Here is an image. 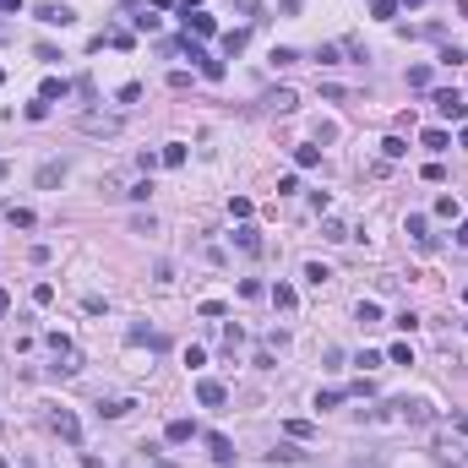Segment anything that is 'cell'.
<instances>
[{
  "label": "cell",
  "mask_w": 468,
  "mask_h": 468,
  "mask_svg": "<svg viewBox=\"0 0 468 468\" xmlns=\"http://www.w3.org/2000/svg\"><path fill=\"white\" fill-rule=\"evenodd\" d=\"M120 126H126L120 115H98V109H87V115L77 120L82 137H120Z\"/></svg>",
  "instance_id": "cell-1"
},
{
  "label": "cell",
  "mask_w": 468,
  "mask_h": 468,
  "mask_svg": "<svg viewBox=\"0 0 468 468\" xmlns=\"http://www.w3.org/2000/svg\"><path fill=\"white\" fill-rule=\"evenodd\" d=\"M261 109L267 115H294L300 109V93L294 87H272V93H261Z\"/></svg>",
  "instance_id": "cell-2"
},
{
  "label": "cell",
  "mask_w": 468,
  "mask_h": 468,
  "mask_svg": "<svg viewBox=\"0 0 468 468\" xmlns=\"http://www.w3.org/2000/svg\"><path fill=\"white\" fill-rule=\"evenodd\" d=\"M430 104H436V115H441V120H463V115H468L463 93H452V87H441V93H436Z\"/></svg>",
  "instance_id": "cell-3"
},
{
  "label": "cell",
  "mask_w": 468,
  "mask_h": 468,
  "mask_svg": "<svg viewBox=\"0 0 468 468\" xmlns=\"http://www.w3.org/2000/svg\"><path fill=\"white\" fill-rule=\"evenodd\" d=\"M49 430H55L60 441H71V447L82 441V425H77V414H71V408H55V414H49Z\"/></svg>",
  "instance_id": "cell-4"
},
{
  "label": "cell",
  "mask_w": 468,
  "mask_h": 468,
  "mask_svg": "<svg viewBox=\"0 0 468 468\" xmlns=\"http://www.w3.org/2000/svg\"><path fill=\"white\" fill-rule=\"evenodd\" d=\"M196 403H202V408H224V403H229V387L213 382V376H202V382H196Z\"/></svg>",
  "instance_id": "cell-5"
},
{
  "label": "cell",
  "mask_w": 468,
  "mask_h": 468,
  "mask_svg": "<svg viewBox=\"0 0 468 468\" xmlns=\"http://www.w3.org/2000/svg\"><path fill=\"white\" fill-rule=\"evenodd\" d=\"M403 229H408V239H414L419 250H436V234H430V218H425V213H408Z\"/></svg>",
  "instance_id": "cell-6"
},
{
  "label": "cell",
  "mask_w": 468,
  "mask_h": 468,
  "mask_svg": "<svg viewBox=\"0 0 468 468\" xmlns=\"http://www.w3.org/2000/svg\"><path fill=\"white\" fill-rule=\"evenodd\" d=\"M392 408H397L408 425H430V403H425V397H397Z\"/></svg>",
  "instance_id": "cell-7"
},
{
  "label": "cell",
  "mask_w": 468,
  "mask_h": 468,
  "mask_svg": "<svg viewBox=\"0 0 468 468\" xmlns=\"http://www.w3.org/2000/svg\"><path fill=\"white\" fill-rule=\"evenodd\" d=\"M38 22H49V27H71V22H77V11H71V5L44 0V5H38Z\"/></svg>",
  "instance_id": "cell-8"
},
{
  "label": "cell",
  "mask_w": 468,
  "mask_h": 468,
  "mask_svg": "<svg viewBox=\"0 0 468 468\" xmlns=\"http://www.w3.org/2000/svg\"><path fill=\"white\" fill-rule=\"evenodd\" d=\"M234 245H239L245 256H261V234L250 229V224H239V229H234Z\"/></svg>",
  "instance_id": "cell-9"
},
{
  "label": "cell",
  "mask_w": 468,
  "mask_h": 468,
  "mask_svg": "<svg viewBox=\"0 0 468 468\" xmlns=\"http://www.w3.org/2000/svg\"><path fill=\"white\" fill-rule=\"evenodd\" d=\"M185 27H191V33H196V38H207V33H213V27H218V22H213V16H207V11H185Z\"/></svg>",
  "instance_id": "cell-10"
},
{
  "label": "cell",
  "mask_w": 468,
  "mask_h": 468,
  "mask_svg": "<svg viewBox=\"0 0 468 468\" xmlns=\"http://www.w3.org/2000/svg\"><path fill=\"white\" fill-rule=\"evenodd\" d=\"M419 142H425L430 153H447V148H452V137H447L441 126H430V131H419Z\"/></svg>",
  "instance_id": "cell-11"
},
{
  "label": "cell",
  "mask_w": 468,
  "mask_h": 468,
  "mask_svg": "<svg viewBox=\"0 0 468 468\" xmlns=\"http://www.w3.org/2000/svg\"><path fill=\"white\" fill-rule=\"evenodd\" d=\"M305 458H311V452H305V447H294V441H289V447H278V452H267V463H305Z\"/></svg>",
  "instance_id": "cell-12"
},
{
  "label": "cell",
  "mask_w": 468,
  "mask_h": 468,
  "mask_svg": "<svg viewBox=\"0 0 468 468\" xmlns=\"http://www.w3.org/2000/svg\"><path fill=\"white\" fill-rule=\"evenodd\" d=\"M66 93H71V82H66V77H49L44 87H38V98H44V104H55V98H66Z\"/></svg>",
  "instance_id": "cell-13"
},
{
  "label": "cell",
  "mask_w": 468,
  "mask_h": 468,
  "mask_svg": "<svg viewBox=\"0 0 468 468\" xmlns=\"http://www.w3.org/2000/svg\"><path fill=\"white\" fill-rule=\"evenodd\" d=\"M207 452H213L218 463H234V447H229V436H218V430L207 436Z\"/></svg>",
  "instance_id": "cell-14"
},
{
  "label": "cell",
  "mask_w": 468,
  "mask_h": 468,
  "mask_svg": "<svg viewBox=\"0 0 468 468\" xmlns=\"http://www.w3.org/2000/svg\"><path fill=\"white\" fill-rule=\"evenodd\" d=\"M60 180H66V163H44V169H38V185H44V191H55Z\"/></svg>",
  "instance_id": "cell-15"
},
{
  "label": "cell",
  "mask_w": 468,
  "mask_h": 468,
  "mask_svg": "<svg viewBox=\"0 0 468 468\" xmlns=\"http://www.w3.org/2000/svg\"><path fill=\"white\" fill-rule=\"evenodd\" d=\"M163 436L180 447V441H191V436H196V425H191V419H169V430H163Z\"/></svg>",
  "instance_id": "cell-16"
},
{
  "label": "cell",
  "mask_w": 468,
  "mask_h": 468,
  "mask_svg": "<svg viewBox=\"0 0 468 468\" xmlns=\"http://www.w3.org/2000/svg\"><path fill=\"white\" fill-rule=\"evenodd\" d=\"M126 338H131V343H148V349H163V332H153V327H131Z\"/></svg>",
  "instance_id": "cell-17"
},
{
  "label": "cell",
  "mask_w": 468,
  "mask_h": 468,
  "mask_svg": "<svg viewBox=\"0 0 468 468\" xmlns=\"http://www.w3.org/2000/svg\"><path fill=\"white\" fill-rule=\"evenodd\" d=\"M272 305H278V311H294V305H300V294H294L289 283H278V289H272Z\"/></svg>",
  "instance_id": "cell-18"
},
{
  "label": "cell",
  "mask_w": 468,
  "mask_h": 468,
  "mask_svg": "<svg viewBox=\"0 0 468 468\" xmlns=\"http://www.w3.org/2000/svg\"><path fill=\"white\" fill-rule=\"evenodd\" d=\"M131 408H137V403H131V397H115V403H104V408H98V414H104V419H126V414H131Z\"/></svg>",
  "instance_id": "cell-19"
},
{
  "label": "cell",
  "mask_w": 468,
  "mask_h": 468,
  "mask_svg": "<svg viewBox=\"0 0 468 468\" xmlns=\"http://www.w3.org/2000/svg\"><path fill=\"white\" fill-rule=\"evenodd\" d=\"M250 213H256V207H250V196H229V218L250 224Z\"/></svg>",
  "instance_id": "cell-20"
},
{
  "label": "cell",
  "mask_w": 468,
  "mask_h": 468,
  "mask_svg": "<svg viewBox=\"0 0 468 468\" xmlns=\"http://www.w3.org/2000/svg\"><path fill=\"white\" fill-rule=\"evenodd\" d=\"M245 38H250L245 27H229V33H224V55H239V49H245Z\"/></svg>",
  "instance_id": "cell-21"
},
{
  "label": "cell",
  "mask_w": 468,
  "mask_h": 468,
  "mask_svg": "<svg viewBox=\"0 0 468 468\" xmlns=\"http://www.w3.org/2000/svg\"><path fill=\"white\" fill-rule=\"evenodd\" d=\"M158 158H163V169H180V163H185V142H169Z\"/></svg>",
  "instance_id": "cell-22"
},
{
  "label": "cell",
  "mask_w": 468,
  "mask_h": 468,
  "mask_svg": "<svg viewBox=\"0 0 468 468\" xmlns=\"http://www.w3.org/2000/svg\"><path fill=\"white\" fill-rule=\"evenodd\" d=\"M458 213H463V207H458V196H452V191H447V196H436V218H458Z\"/></svg>",
  "instance_id": "cell-23"
},
{
  "label": "cell",
  "mask_w": 468,
  "mask_h": 468,
  "mask_svg": "<svg viewBox=\"0 0 468 468\" xmlns=\"http://www.w3.org/2000/svg\"><path fill=\"white\" fill-rule=\"evenodd\" d=\"M343 397H349V392H343V387H327V392H316V408H338Z\"/></svg>",
  "instance_id": "cell-24"
},
{
  "label": "cell",
  "mask_w": 468,
  "mask_h": 468,
  "mask_svg": "<svg viewBox=\"0 0 468 468\" xmlns=\"http://www.w3.org/2000/svg\"><path fill=\"white\" fill-rule=\"evenodd\" d=\"M371 16H376V22H392V16H397V0H371Z\"/></svg>",
  "instance_id": "cell-25"
},
{
  "label": "cell",
  "mask_w": 468,
  "mask_h": 468,
  "mask_svg": "<svg viewBox=\"0 0 468 468\" xmlns=\"http://www.w3.org/2000/svg\"><path fill=\"white\" fill-rule=\"evenodd\" d=\"M327 278H332V272H327V267H321V261H305V283H311V289H321V283H327Z\"/></svg>",
  "instance_id": "cell-26"
},
{
  "label": "cell",
  "mask_w": 468,
  "mask_h": 468,
  "mask_svg": "<svg viewBox=\"0 0 468 468\" xmlns=\"http://www.w3.org/2000/svg\"><path fill=\"white\" fill-rule=\"evenodd\" d=\"M354 316H360L365 327H376V321H382V305H376V300H360V311H354Z\"/></svg>",
  "instance_id": "cell-27"
},
{
  "label": "cell",
  "mask_w": 468,
  "mask_h": 468,
  "mask_svg": "<svg viewBox=\"0 0 468 468\" xmlns=\"http://www.w3.org/2000/svg\"><path fill=\"white\" fill-rule=\"evenodd\" d=\"M294 163H300V169H316V163H321V148H294Z\"/></svg>",
  "instance_id": "cell-28"
},
{
  "label": "cell",
  "mask_w": 468,
  "mask_h": 468,
  "mask_svg": "<svg viewBox=\"0 0 468 468\" xmlns=\"http://www.w3.org/2000/svg\"><path fill=\"white\" fill-rule=\"evenodd\" d=\"M387 360H392V365H414V349H408V343H392Z\"/></svg>",
  "instance_id": "cell-29"
},
{
  "label": "cell",
  "mask_w": 468,
  "mask_h": 468,
  "mask_svg": "<svg viewBox=\"0 0 468 468\" xmlns=\"http://www.w3.org/2000/svg\"><path fill=\"white\" fill-rule=\"evenodd\" d=\"M321 239H332V245H338V239H349V229H343L338 218H327V224H321Z\"/></svg>",
  "instance_id": "cell-30"
},
{
  "label": "cell",
  "mask_w": 468,
  "mask_h": 468,
  "mask_svg": "<svg viewBox=\"0 0 468 468\" xmlns=\"http://www.w3.org/2000/svg\"><path fill=\"white\" fill-rule=\"evenodd\" d=\"M408 153V142H403V137H387V142H382V158H403Z\"/></svg>",
  "instance_id": "cell-31"
},
{
  "label": "cell",
  "mask_w": 468,
  "mask_h": 468,
  "mask_svg": "<svg viewBox=\"0 0 468 468\" xmlns=\"http://www.w3.org/2000/svg\"><path fill=\"white\" fill-rule=\"evenodd\" d=\"M202 77H207V82H224V60H213V55H207V60H202Z\"/></svg>",
  "instance_id": "cell-32"
},
{
  "label": "cell",
  "mask_w": 468,
  "mask_h": 468,
  "mask_svg": "<svg viewBox=\"0 0 468 468\" xmlns=\"http://www.w3.org/2000/svg\"><path fill=\"white\" fill-rule=\"evenodd\" d=\"M408 87H430V66H408Z\"/></svg>",
  "instance_id": "cell-33"
},
{
  "label": "cell",
  "mask_w": 468,
  "mask_h": 468,
  "mask_svg": "<svg viewBox=\"0 0 468 468\" xmlns=\"http://www.w3.org/2000/svg\"><path fill=\"white\" fill-rule=\"evenodd\" d=\"M338 55H343L338 44H321V49H316V60H321V66H338Z\"/></svg>",
  "instance_id": "cell-34"
},
{
  "label": "cell",
  "mask_w": 468,
  "mask_h": 468,
  "mask_svg": "<svg viewBox=\"0 0 468 468\" xmlns=\"http://www.w3.org/2000/svg\"><path fill=\"white\" fill-rule=\"evenodd\" d=\"M126 196H131V202H148V196H153V180H137V185H131Z\"/></svg>",
  "instance_id": "cell-35"
},
{
  "label": "cell",
  "mask_w": 468,
  "mask_h": 468,
  "mask_svg": "<svg viewBox=\"0 0 468 468\" xmlns=\"http://www.w3.org/2000/svg\"><path fill=\"white\" fill-rule=\"evenodd\" d=\"M5 218H11V224H16V229H33V213H27V207H11V213H5Z\"/></svg>",
  "instance_id": "cell-36"
},
{
  "label": "cell",
  "mask_w": 468,
  "mask_h": 468,
  "mask_svg": "<svg viewBox=\"0 0 468 468\" xmlns=\"http://www.w3.org/2000/svg\"><path fill=\"white\" fill-rule=\"evenodd\" d=\"M234 5H239V16H256L261 11V0H234Z\"/></svg>",
  "instance_id": "cell-37"
},
{
  "label": "cell",
  "mask_w": 468,
  "mask_h": 468,
  "mask_svg": "<svg viewBox=\"0 0 468 468\" xmlns=\"http://www.w3.org/2000/svg\"><path fill=\"white\" fill-rule=\"evenodd\" d=\"M22 5H27V0H0V11H22Z\"/></svg>",
  "instance_id": "cell-38"
},
{
  "label": "cell",
  "mask_w": 468,
  "mask_h": 468,
  "mask_svg": "<svg viewBox=\"0 0 468 468\" xmlns=\"http://www.w3.org/2000/svg\"><path fill=\"white\" fill-rule=\"evenodd\" d=\"M180 11H202V0H180Z\"/></svg>",
  "instance_id": "cell-39"
},
{
  "label": "cell",
  "mask_w": 468,
  "mask_h": 468,
  "mask_svg": "<svg viewBox=\"0 0 468 468\" xmlns=\"http://www.w3.org/2000/svg\"><path fill=\"white\" fill-rule=\"evenodd\" d=\"M5 311H11V294H5V289H0V316H5Z\"/></svg>",
  "instance_id": "cell-40"
},
{
  "label": "cell",
  "mask_w": 468,
  "mask_h": 468,
  "mask_svg": "<svg viewBox=\"0 0 468 468\" xmlns=\"http://www.w3.org/2000/svg\"><path fill=\"white\" fill-rule=\"evenodd\" d=\"M452 425H458V430H463V436H468V414H458V419H452Z\"/></svg>",
  "instance_id": "cell-41"
},
{
  "label": "cell",
  "mask_w": 468,
  "mask_h": 468,
  "mask_svg": "<svg viewBox=\"0 0 468 468\" xmlns=\"http://www.w3.org/2000/svg\"><path fill=\"white\" fill-rule=\"evenodd\" d=\"M458 148H463V153H468V126H463V131H458Z\"/></svg>",
  "instance_id": "cell-42"
},
{
  "label": "cell",
  "mask_w": 468,
  "mask_h": 468,
  "mask_svg": "<svg viewBox=\"0 0 468 468\" xmlns=\"http://www.w3.org/2000/svg\"><path fill=\"white\" fill-rule=\"evenodd\" d=\"M458 245H468V224H458Z\"/></svg>",
  "instance_id": "cell-43"
},
{
  "label": "cell",
  "mask_w": 468,
  "mask_h": 468,
  "mask_svg": "<svg viewBox=\"0 0 468 468\" xmlns=\"http://www.w3.org/2000/svg\"><path fill=\"white\" fill-rule=\"evenodd\" d=\"M458 16H468V0H458Z\"/></svg>",
  "instance_id": "cell-44"
},
{
  "label": "cell",
  "mask_w": 468,
  "mask_h": 468,
  "mask_svg": "<svg viewBox=\"0 0 468 468\" xmlns=\"http://www.w3.org/2000/svg\"><path fill=\"white\" fill-rule=\"evenodd\" d=\"M397 5H425V0H397Z\"/></svg>",
  "instance_id": "cell-45"
},
{
  "label": "cell",
  "mask_w": 468,
  "mask_h": 468,
  "mask_svg": "<svg viewBox=\"0 0 468 468\" xmlns=\"http://www.w3.org/2000/svg\"><path fill=\"white\" fill-rule=\"evenodd\" d=\"M0 468H11V458H0Z\"/></svg>",
  "instance_id": "cell-46"
},
{
  "label": "cell",
  "mask_w": 468,
  "mask_h": 468,
  "mask_svg": "<svg viewBox=\"0 0 468 468\" xmlns=\"http://www.w3.org/2000/svg\"><path fill=\"white\" fill-rule=\"evenodd\" d=\"M0 180H5V163H0Z\"/></svg>",
  "instance_id": "cell-47"
},
{
  "label": "cell",
  "mask_w": 468,
  "mask_h": 468,
  "mask_svg": "<svg viewBox=\"0 0 468 468\" xmlns=\"http://www.w3.org/2000/svg\"><path fill=\"white\" fill-rule=\"evenodd\" d=\"M158 468H174V463H158Z\"/></svg>",
  "instance_id": "cell-48"
},
{
  "label": "cell",
  "mask_w": 468,
  "mask_h": 468,
  "mask_svg": "<svg viewBox=\"0 0 468 468\" xmlns=\"http://www.w3.org/2000/svg\"><path fill=\"white\" fill-rule=\"evenodd\" d=\"M463 300H468V283H463Z\"/></svg>",
  "instance_id": "cell-49"
},
{
  "label": "cell",
  "mask_w": 468,
  "mask_h": 468,
  "mask_svg": "<svg viewBox=\"0 0 468 468\" xmlns=\"http://www.w3.org/2000/svg\"><path fill=\"white\" fill-rule=\"evenodd\" d=\"M0 82H5V71H0Z\"/></svg>",
  "instance_id": "cell-50"
},
{
  "label": "cell",
  "mask_w": 468,
  "mask_h": 468,
  "mask_svg": "<svg viewBox=\"0 0 468 468\" xmlns=\"http://www.w3.org/2000/svg\"><path fill=\"white\" fill-rule=\"evenodd\" d=\"M224 468H234V463H224Z\"/></svg>",
  "instance_id": "cell-51"
}]
</instances>
